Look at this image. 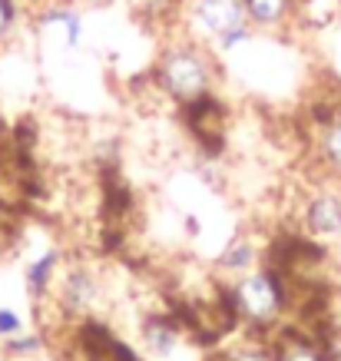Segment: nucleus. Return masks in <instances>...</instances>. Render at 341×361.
Segmentation results:
<instances>
[{
    "label": "nucleus",
    "mask_w": 341,
    "mask_h": 361,
    "mask_svg": "<svg viewBox=\"0 0 341 361\" xmlns=\"http://www.w3.org/2000/svg\"><path fill=\"white\" fill-rule=\"evenodd\" d=\"M272 351H275V361H335V355L302 325L278 329L272 335Z\"/></svg>",
    "instance_id": "8"
},
{
    "label": "nucleus",
    "mask_w": 341,
    "mask_h": 361,
    "mask_svg": "<svg viewBox=\"0 0 341 361\" xmlns=\"http://www.w3.org/2000/svg\"><path fill=\"white\" fill-rule=\"evenodd\" d=\"M292 222L295 232L321 249L341 245V186L331 179H311L292 199Z\"/></svg>",
    "instance_id": "4"
},
{
    "label": "nucleus",
    "mask_w": 341,
    "mask_h": 361,
    "mask_svg": "<svg viewBox=\"0 0 341 361\" xmlns=\"http://www.w3.org/2000/svg\"><path fill=\"white\" fill-rule=\"evenodd\" d=\"M309 149L315 159V176L341 186V103H328L315 110Z\"/></svg>",
    "instance_id": "6"
},
{
    "label": "nucleus",
    "mask_w": 341,
    "mask_h": 361,
    "mask_svg": "<svg viewBox=\"0 0 341 361\" xmlns=\"http://www.w3.org/2000/svg\"><path fill=\"white\" fill-rule=\"evenodd\" d=\"M23 331H27V322H23L20 312L11 305H0V341H11Z\"/></svg>",
    "instance_id": "9"
},
{
    "label": "nucleus",
    "mask_w": 341,
    "mask_h": 361,
    "mask_svg": "<svg viewBox=\"0 0 341 361\" xmlns=\"http://www.w3.org/2000/svg\"><path fill=\"white\" fill-rule=\"evenodd\" d=\"M13 23H17V7H13V0H0V44L11 37Z\"/></svg>",
    "instance_id": "10"
},
{
    "label": "nucleus",
    "mask_w": 341,
    "mask_h": 361,
    "mask_svg": "<svg viewBox=\"0 0 341 361\" xmlns=\"http://www.w3.org/2000/svg\"><path fill=\"white\" fill-rule=\"evenodd\" d=\"M222 288H225L229 308L242 331L272 338L278 329L288 325L285 318L295 302H292V288H288L285 275L272 262H262L259 269L239 275L235 282L222 285Z\"/></svg>",
    "instance_id": "2"
},
{
    "label": "nucleus",
    "mask_w": 341,
    "mask_h": 361,
    "mask_svg": "<svg viewBox=\"0 0 341 361\" xmlns=\"http://www.w3.org/2000/svg\"><path fill=\"white\" fill-rule=\"evenodd\" d=\"M222 80H225V66L219 56L179 30L169 40H163L149 70V83L159 93V99L179 113L219 99Z\"/></svg>",
    "instance_id": "1"
},
{
    "label": "nucleus",
    "mask_w": 341,
    "mask_h": 361,
    "mask_svg": "<svg viewBox=\"0 0 341 361\" xmlns=\"http://www.w3.org/2000/svg\"><path fill=\"white\" fill-rule=\"evenodd\" d=\"M33 27L54 50H60L66 56L87 50V17H83V7L73 4V0L46 4L44 11L33 17Z\"/></svg>",
    "instance_id": "5"
},
{
    "label": "nucleus",
    "mask_w": 341,
    "mask_h": 361,
    "mask_svg": "<svg viewBox=\"0 0 341 361\" xmlns=\"http://www.w3.org/2000/svg\"><path fill=\"white\" fill-rule=\"evenodd\" d=\"M249 23L262 37H288L305 23V0H242Z\"/></svg>",
    "instance_id": "7"
},
{
    "label": "nucleus",
    "mask_w": 341,
    "mask_h": 361,
    "mask_svg": "<svg viewBox=\"0 0 341 361\" xmlns=\"http://www.w3.org/2000/svg\"><path fill=\"white\" fill-rule=\"evenodd\" d=\"M176 30L209 47L219 60L235 56L259 37L242 0H179Z\"/></svg>",
    "instance_id": "3"
}]
</instances>
